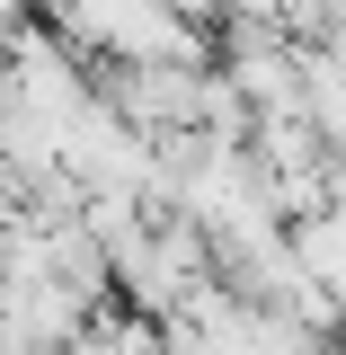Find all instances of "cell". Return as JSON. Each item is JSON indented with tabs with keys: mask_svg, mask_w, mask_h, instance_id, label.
Listing matches in <instances>:
<instances>
[{
	"mask_svg": "<svg viewBox=\"0 0 346 355\" xmlns=\"http://www.w3.org/2000/svg\"><path fill=\"white\" fill-rule=\"evenodd\" d=\"M98 98H107L142 142H169V133H196L205 71H178V62H107V71H98Z\"/></svg>",
	"mask_w": 346,
	"mask_h": 355,
	"instance_id": "1",
	"label": "cell"
},
{
	"mask_svg": "<svg viewBox=\"0 0 346 355\" xmlns=\"http://www.w3.org/2000/svg\"><path fill=\"white\" fill-rule=\"evenodd\" d=\"M62 355H107V338H98V329H89V338H71V347Z\"/></svg>",
	"mask_w": 346,
	"mask_h": 355,
	"instance_id": "2",
	"label": "cell"
},
{
	"mask_svg": "<svg viewBox=\"0 0 346 355\" xmlns=\"http://www.w3.org/2000/svg\"><path fill=\"white\" fill-rule=\"evenodd\" d=\"M0 355H44V347H18V338H0Z\"/></svg>",
	"mask_w": 346,
	"mask_h": 355,
	"instance_id": "3",
	"label": "cell"
},
{
	"mask_svg": "<svg viewBox=\"0 0 346 355\" xmlns=\"http://www.w3.org/2000/svg\"><path fill=\"white\" fill-rule=\"evenodd\" d=\"M9 214H18V196H9V187H0V222H9Z\"/></svg>",
	"mask_w": 346,
	"mask_h": 355,
	"instance_id": "4",
	"label": "cell"
},
{
	"mask_svg": "<svg viewBox=\"0 0 346 355\" xmlns=\"http://www.w3.org/2000/svg\"><path fill=\"white\" fill-rule=\"evenodd\" d=\"M0 62H9V36H0Z\"/></svg>",
	"mask_w": 346,
	"mask_h": 355,
	"instance_id": "5",
	"label": "cell"
},
{
	"mask_svg": "<svg viewBox=\"0 0 346 355\" xmlns=\"http://www.w3.org/2000/svg\"><path fill=\"white\" fill-rule=\"evenodd\" d=\"M338 355H346V347H338Z\"/></svg>",
	"mask_w": 346,
	"mask_h": 355,
	"instance_id": "6",
	"label": "cell"
}]
</instances>
